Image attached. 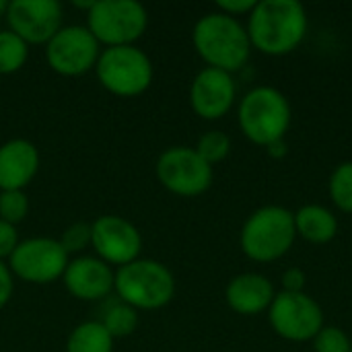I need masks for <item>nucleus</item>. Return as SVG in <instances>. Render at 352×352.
Returning <instances> with one entry per match:
<instances>
[{
  "label": "nucleus",
  "instance_id": "obj_1",
  "mask_svg": "<svg viewBox=\"0 0 352 352\" xmlns=\"http://www.w3.org/2000/svg\"><path fill=\"white\" fill-rule=\"evenodd\" d=\"M307 29L305 8L297 0H262L250 16V43L280 56L295 50Z\"/></svg>",
  "mask_w": 352,
  "mask_h": 352
},
{
  "label": "nucleus",
  "instance_id": "obj_2",
  "mask_svg": "<svg viewBox=\"0 0 352 352\" xmlns=\"http://www.w3.org/2000/svg\"><path fill=\"white\" fill-rule=\"evenodd\" d=\"M194 45L210 68L225 72L241 68L250 56V35L225 12L206 14L196 23Z\"/></svg>",
  "mask_w": 352,
  "mask_h": 352
},
{
  "label": "nucleus",
  "instance_id": "obj_3",
  "mask_svg": "<svg viewBox=\"0 0 352 352\" xmlns=\"http://www.w3.org/2000/svg\"><path fill=\"white\" fill-rule=\"evenodd\" d=\"M113 291L134 309H161L175 293L173 274L157 260H134L116 272Z\"/></svg>",
  "mask_w": 352,
  "mask_h": 352
},
{
  "label": "nucleus",
  "instance_id": "obj_4",
  "mask_svg": "<svg viewBox=\"0 0 352 352\" xmlns=\"http://www.w3.org/2000/svg\"><path fill=\"white\" fill-rule=\"evenodd\" d=\"M148 25L146 8L136 0H95L87 12V29L107 47L134 45Z\"/></svg>",
  "mask_w": 352,
  "mask_h": 352
},
{
  "label": "nucleus",
  "instance_id": "obj_5",
  "mask_svg": "<svg viewBox=\"0 0 352 352\" xmlns=\"http://www.w3.org/2000/svg\"><path fill=\"white\" fill-rule=\"evenodd\" d=\"M95 70L99 82L118 97L142 95L153 82V62L136 45L105 47Z\"/></svg>",
  "mask_w": 352,
  "mask_h": 352
},
{
  "label": "nucleus",
  "instance_id": "obj_6",
  "mask_svg": "<svg viewBox=\"0 0 352 352\" xmlns=\"http://www.w3.org/2000/svg\"><path fill=\"white\" fill-rule=\"evenodd\" d=\"M291 122V107L287 99L270 87L254 89L245 95L239 107V124L243 134L256 144L270 146L283 140Z\"/></svg>",
  "mask_w": 352,
  "mask_h": 352
},
{
  "label": "nucleus",
  "instance_id": "obj_7",
  "mask_svg": "<svg viewBox=\"0 0 352 352\" xmlns=\"http://www.w3.org/2000/svg\"><path fill=\"white\" fill-rule=\"evenodd\" d=\"M295 231V219L289 210L266 206L254 212L245 223L241 231V248L252 260L270 262L289 252Z\"/></svg>",
  "mask_w": 352,
  "mask_h": 352
},
{
  "label": "nucleus",
  "instance_id": "obj_8",
  "mask_svg": "<svg viewBox=\"0 0 352 352\" xmlns=\"http://www.w3.org/2000/svg\"><path fill=\"white\" fill-rule=\"evenodd\" d=\"M68 266V254L58 239L33 237L19 241L16 250L8 258V268L12 276L31 283L47 285L64 276Z\"/></svg>",
  "mask_w": 352,
  "mask_h": 352
},
{
  "label": "nucleus",
  "instance_id": "obj_9",
  "mask_svg": "<svg viewBox=\"0 0 352 352\" xmlns=\"http://www.w3.org/2000/svg\"><path fill=\"white\" fill-rule=\"evenodd\" d=\"M99 41L82 25L62 27L45 43V60L50 68L62 76H80L97 66Z\"/></svg>",
  "mask_w": 352,
  "mask_h": 352
},
{
  "label": "nucleus",
  "instance_id": "obj_10",
  "mask_svg": "<svg viewBox=\"0 0 352 352\" xmlns=\"http://www.w3.org/2000/svg\"><path fill=\"white\" fill-rule=\"evenodd\" d=\"M157 177L163 188L177 196H198L212 184V167L196 148L173 146L157 161Z\"/></svg>",
  "mask_w": 352,
  "mask_h": 352
},
{
  "label": "nucleus",
  "instance_id": "obj_11",
  "mask_svg": "<svg viewBox=\"0 0 352 352\" xmlns=\"http://www.w3.org/2000/svg\"><path fill=\"white\" fill-rule=\"evenodd\" d=\"M91 248L105 264L118 268L138 260L142 250V237L138 229L116 214H103L91 223Z\"/></svg>",
  "mask_w": 352,
  "mask_h": 352
},
{
  "label": "nucleus",
  "instance_id": "obj_12",
  "mask_svg": "<svg viewBox=\"0 0 352 352\" xmlns=\"http://www.w3.org/2000/svg\"><path fill=\"white\" fill-rule=\"evenodd\" d=\"M6 21L27 45L47 43L62 29V6L56 0H12L6 4Z\"/></svg>",
  "mask_w": 352,
  "mask_h": 352
},
{
  "label": "nucleus",
  "instance_id": "obj_13",
  "mask_svg": "<svg viewBox=\"0 0 352 352\" xmlns=\"http://www.w3.org/2000/svg\"><path fill=\"white\" fill-rule=\"evenodd\" d=\"M324 314L320 305L303 293H283L270 307L272 328L289 340H307L322 330Z\"/></svg>",
  "mask_w": 352,
  "mask_h": 352
},
{
  "label": "nucleus",
  "instance_id": "obj_14",
  "mask_svg": "<svg viewBox=\"0 0 352 352\" xmlns=\"http://www.w3.org/2000/svg\"><path fill=\"white\" fill-rule=\"evenodd\" d=\"M235 99V85L229 72L219 68H204L192 82L190 103L194 111L204 120L223 118Z\"/></svg>",
  "mask_w": 352,
  "mask_h": 352
},
{
  "label": "nucleus",
  "instance_id": "obj_15",
  "mask_svg": "<svg viewBox=\"0 0 352 352\" xmlns=\"http://www.w3.org/2000/svg\"><path fill=\"white\" fill-rule=\"evenodd\" d=\"M62 280L72 297L80 301H97L113 291L116 272L103 260L93 256H82L68 262Z\"/></svg>",
  "mask_w": 352,
  "mask_h": 352
},
{
  "label": "nucleus",
  "instance_id": "obj_16",
  "mask_svg": "<svg viewBox=\"0 0 352 352\" xmlns=\"http://www.w3.org/2000/svg\"><path fill=\"white\" fill-rule=\"evenodd\" d=\"M39 169V153L33 142L12 138L0 146V192L23 190Z\"/></svg>",
  "mask_w": 352,
  "mask_h": 352
},
{
  "label": "nucleus",
  "instance_id": "obj_17",
  "mask_svg": "<svg viewBox=\"0 0 352 352\" xmlns=\"http://www.w3.org/2000/svg\"><path fill=\"white\" fill-rule=\"evenodd\" d=\"M272 285L260 274L235 276L227 287V303L233 311L243 316H256L264 311L274 299Z\"/></svg>",
  "mask_w": 352,
  "mask_h": 352
},
{
  "label": "nucleus",
  "instance_id": "obj_18",
  "mask_svg": "<svg viewBox=\"0 0 352 352\" xmlns=\"http://www.w3.org/2000/svg\"><path fill=\"white\" fill-rule=\"evenodd\" d=\"M295 229L314 243H326L336 235L338 223L330 210L322 206H305L295 217Z\"/></svg>",
  "mask_w": 352,
  "mask_h": 352
},
{
  "label": "nucleus",
  "instance_id": "obj_19",
  "mask_svg": "<svg viewBox=\"0 0 352 352\" xmlns=\"http://www.w3.org/2000/svg\"><path fill=\"white\" fill-rule=\"evenodd\" d=\"M66 352H113V336L101 322H82L70 332Z\"/></svg>",
  "mask_w": 352,
  "mask_h": 352
},
{
  "label": "nucleus",
  "instance_id": "obj_20",
  "mask_svg": "<svg viewBox=\"0 0 352 352\" xmlns=\"http://www.w3.org/2000/svg\"><path fill=\"white\" fill-rule=\"evenodd\" d=\"M29 45L10 29L0 31V74H12L27 62Z\"/></svg>",
  "mask_w": 352,
  "mask_h": 352
},
{
  "label": "nucleus",
  "instance_id": "obj_21",
  "mask_svg": "<svg viewBox=\"0 0 352 352\" xmlns=\"http://www.w3.org/2000/svg\"><path fill=\"white\" fill-rule=\"evenodd\" d=\"M101 324L105 326V330L116 338H126L130 336L136 326H138V314L134 307L126 305V303H113L105 309V316L101 320Z\"/></svg>",
  "mask_w": 352,
  "mask_h": 352
},
{
  "label": "nucleus",
  "instance_id": "obj_22",
  "mask_svg": "<svg viewBox=\"0 0 352 352\" xmlns=\"http://www.w3.org/2000/svg\"><path fill=\"white\" fill-rule=\"evenodd\" d=\"M29 214V198L23 190L0 192V221L19 225Z\"/></svg>",
  "mask_w": 352,
  "mask_h": 352
},
{
  "label": "nucleus",
  "instance_id": "obj_23",
  "mask_svg": "<svg viewBox=\"0 0 352 352\" xmlns=\"http://www.w3.org/2000/svg\"><path fill=\"white\" fill-rule=\"evenodd\" d=\"M330 194L334 204L344 210L352 212V163L340 165L330 179Z\"/></svg>",
  "mask_w": 352,
  "mask_h": 352
},
{
  "label": "nucleus",
  "instance_id": "obj_24",
  "mask_svg": "<svg viewBox=\"0 0 352 352\" xmlns=\"http://www.w3.org/2000/svg\"><path fill=\"white\" fill-rule=\"evenodd\" d=\"M229 148H231L229 136L223 134V132H219V130H212V132H206V134L198 140L196 153L212 167L214 163L223 161V159L229 155Z\"/></svg>",
  "mask_w": 352,
  "mask_h": 352
},
{
  "label": "nucleus",
  "instance_id": "obj_25",
  "mask_svg": "<svg viewBox=\"0 0 352 352\" xmlns=\"http://www.w3.org/2000/svg\"><path fill=\"white\" fill-rule=\"evenodd\" d=\"M58 241L66 250V254L82 252L87 245H91V225L89 223H74L62 233V237Z\"/></svg>",
  "mask_w": 352,
  "mask_h": 352
},
{
  "label": "nucleus",
  "instance_id": "obj_26",
  "mask_svg": "<svg viewBox=\"0 0 352 352\" xmlns=\"http://www.w3.org/2000/svg\"><path fill=\"white\" fill-rule=\"evenodd\" d=\"M316 352H351V340L338 328H324L316 336Z\"/></svg>",
  "mask_w": 352,
  "mask_h": 352
},
{
  "label": "nucleus",
  "instance_id": "obj_27",
  "mask_svg": "<svg viewBox=\"0 0 352 352\" xmlns=\"http://www.w3.org/2000/svg\"><path fill=\"white\" fill-rule=\"evenodd\" d=\"M19 245V235H16V227L10 223L0 221V260L10 258L12 252Z\"/></svg>",
  "mask_w": 352,
  "mask_h": 352
},
{
  "label": "nucleus",
  "instance_id": "obj_28",
  "mask_svg": "<svg viewBox=\"0 0 352 352\" xmlns=\"http://www.w3.org/2000/svg\"><path fill=\"white\" fill-rule=\"evenodd\" d=\"M14 291V280H12V272L8 268V264H4L0 260V309L10 301Z\"/></svg>",
  "mask_w": 352,
  "mask_h": 352
},
{
  "label": "nucleus",
  "instance_id": "obj_29",
  "mask_svg": "<svg viewBox=\"0 0 352 352\" xmlns=\"http://www.w3.org/2000/svg\"><path fill=\"white\" fill-rule=\"evenodd\" d=\"M219 8H223L225 14H235V12H248L256 8V0H219Z\"/></svg>",
  "mask_w": 352,
  "mask_h": 352
},
{
  "label": "nucleus",
  "instance_id": "obj_30",
  "mask_svg": "<svg viewBox=\"0 0 352 352\" xmlns=\"http://www.w3.org/2000/svg\"><path fill=\"white\" fill-rule=\"evenodd\" d=\"M283 283H285L287 293H301L305 287V274L299 268H291L289 272H285Z\"/></svg>",
  "mask_w": 352,
  "mask_h": 352
},
{
  "label": "nucleus",
  "instance_id": "obj_31",
  "mask_svg": "<svg viewBox=\"0 0 352 352\" xmlns=\"http://www.w3.org/2000/svg\"><path fill=\"white\" fill-rule=\"evenodd\" d=\"M268 151H270V155L272 157H283L287 151H285V142L283 140H276V142H272L270 146H268Z\"/></svg>",
  "mask_w": 352,
  "mask_h": 352
},
{
  "label": "nucleus",
  "instance_id": "obj_32",
  "mask_svg": "<svg viewBox=\"0 0 352 352\" xmlns=\"http://www.w3.org/2000/svg\"><path fill=\"white\" fill-rule=\"evenodd\" d=\"M6 4H8V2L0 0V16H2V14H6Z\"/></svg>",
  "mask_w": 352,
  "mask_h": 352
},
{
  "label": "nucleus",
  "instance_id": "obj_33",
  "mask_svg": "<svg viewBox=\"0 0 352 352\" xmlns=\"http://www.w3.org/2000/svg\"><path fill=\"white\" fill-rule=\"evenodd\" d=\"M351 352H352V344H351Z\"/></svg>",
  "mask_w": 352,
  "mask_h": 352
}]
</instances>
